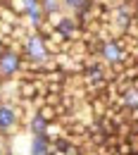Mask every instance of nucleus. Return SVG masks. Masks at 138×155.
<instances>
[{
	"mask_svg": "<svg viewBox=\"0 0 138 155\" xmlns=\"http://www.w3.org/2000/svg\"><path fill=\"white\" fill-rule=\"evenodd\" d=\"M21 127L19 117H17V110H14V105L12 103H7V100H0V136H14L17 134V129Z\"/></svg>",
	"mask_w": 138,
	"mask_h": 155,
	"instance_id": "nucleus-2",
	"label": "nucleus"
},
{
	"mask_svg": "<svg viewBox=\"0 0 138 155\" xmlns=\"http://www.w3.org/2000/svg\"><path fill=\"white\" fill-rule=\"evenodd\" d=\"M57 31H62L64 38H69V41H81V34H83V29L79 26V19H76L74 15H67V12H64L62 19H59Z\"/></svg>",
	"mask_w": 138,
	"mask_h": 155,
	"instance_id": "nucleus-4",
	"label": "nucleus"
},
{
	"mask_svg": "<svg viewBox=\"0 0 138 155\" xmlns=\"http://www.w3.org/2000/svg\"><path fill=\"white\" fill-rule=\"evenodd\" d=\"M19 72H21V55L17 50L7 48L0 55V77L2 79H17Z\"/></svg>",
	"mask_w": 138,
	"mask_h": 155,
	"instance_id": "nucleus-3",
	"label": "nucleus"
},
{
	"mask_svg": "<svg viewBox=\"0 0 138 155\" xmlns=\"http://www.w3.org/2000/svg\"><path fill=\"white\" fill-rule=\"evenodd\" d=\"M19 15L10 7V5H0V21H7V24H19Z\"/></svg>",
	"mask_w": 138,
	"mask_h": 155,
	"instance_id": "nucleus-10",
	"label": "nucleus"
},
{
	"mask_svg": "<svg viewBox=\"0 0 138 155\" xmlns=\"http://www.w3.org/2000/svg\"><path fill=\"white\" fill-rule=\"evenodd\" d=\"M121 100H124V107H129V110H133L138 107V88H126L124 93H121Z\"/></svg>",
	"mask_w": 138,
	"mask_h": 155,
	"instance_id": "nucleus-9",
	"label": "nucleus"
},
{
	"mask_svg": "<svg viewBox=\"0 0 138 155\" xmlns=\"http://www.w3.org/2000/svg\"><path fill=\"white\" fill-rule=\"evenodd\" d=\"M64 134H67V127H64L59 119L48 122V127H45V138H48V141H57V138H62Z\"/></svg>",
	"mask_w": 138,
	"mask_h": 155,
	"instance_id": "nucleus-7",
	"label": "nucleus"
},
{
	"mask_svg": "<svg viewBox=\"0 0 138 155\" xmlns=\"http://www.w3.org/2000/svg\"><path fill=\"white\" fill-rule=\"evenodd\" d=\"M86 5H88V0H62V7H64L67 15H76V12H81Z\"/></svg>",
	"mask_w": 138,
	"mask_h": 155,
	"instance_id": "nucleus-11",
	"label": "nucleus"
},
{
	"mask_svg": "<svg viewBox=\"0 0 138 155\" xmlns=\"http://www.w3.org/2000/svg\"><path fill=\"white\" fill-rule=\"evenodd\" d=\"M7 5H10V7L19 15V17H24V15H26V2H24V0H7Z\"/></svg>",
	"mask_w": 138,
	"mask_h": 155,
	"instance_id": "nucleus-17",
	"label": "nucleus"
},
{
	"mask_svg": "<svg viewBox=\"0 0 138 155\" xmlns=\"http://www.w3.org/2000/svg\"><path fill=\"white\" fill-rule=\"evenodd\" d=\"M26 127H29L31 136H34V134H43V136H45V127H48V122H45L43 117H38V112H34L31 119L26 122Z\"/></svg>",
	"mask_w": 138,
	"mask_h": 155,
	"instance_id": "nucleus-8",
	"label": "nucleus"
},
{
	"mask_svg": "<svg viewBox=\"0 0 138 155\" xmlns=\"http://www.w3.org/2000/svg\"><path fill=\"white\" fill-rule=\"evenodd\" d=\"M117 134H119V138H129V136L133 134V124L129 119H124L121 124H117Z\"/></svg>",
	"mask_w": 138,
	"mask_h": 155,
	"instance_id": "nucleus-16",
	"label": "nucleus"
},
{
	"mask_svg": "<svg viewBox=\"0 0 138 155\" xmlns=\"http://www.w3.org/2000/svg\"><path fill=\"white\" fill-rule=\"evenodd\" d=\"M24 60H34V62H43V60H48V50H45V41L43 36H38L34 29L29 31V36L24 41V45H21V53H19Z\"/></svg>",
	"mask_w": 138,
	"mask_h": 155,
	"instance_id": "nucleus-1",
	"label": "nucleus"
},
{
	"mask_svg": "<svg viewBox=\"0 0 138 155\" xmlns=\"http://www.w3.org/2000/svg\"><path fill=\"white\" fill-rule=\"evenodd\" d=\"M59 100H62V93H45V103H48V105H55V107H57Z\"/></svg>",
	"mask_w": 138,
	"mask_h": 155,
	"instance_id": "nucleus-19",
	"label": "nucleus"
},
{
	"mask_svg": "<svg viewBox=\"0 0 138 155\" xmlns=\"http://www.w3.org/2000/svg\"><path fill=\"white\" fill-rule=\"evenodd\" d=\"M131 86H133V88H138V77H133V79H131Z\"/></svg>",
	"mask_w": 138,
	"mask_h": 155,
	"instance_id": "nucleus-21",
	"label": "nucleus"
},
{
	"mask_svg": "<svg viewBox=\"0 0 138 155\" xmlns=\"http://www.w3.org/2000/svg\"><path fill=\"white\" fill-rule=\"evenodd\" d=\"M29 155H50V141L43 134H34L29 143Z\"/></svg>",
	"mask_w": 138,
	"mask_h": 155,
	"instance_id": "nucleus-6",
	"label": "nucleus"
},
{
	"mask_svg": "<svg viewBox=\"0 0 138 155\" xmlns=\"http://www.w3.org/2000/svg\"><path fill=\"white\" fill-rule=\"evenodd\" d=\"M40 5H43V12H45V15H53V12H64L62 0H40Z\"/></svg>",
	"mask_w": 138,
	"mask_h": 155,
	"instance_id": "nucleus-13",
	"label": "nucleus"
},
{
	"mask_svg": "<svg viewBox=\"0 0 138 155\" xmlns=\"http://www.w3.org/2000/svg\"><path fill=\"white\" fill-rule=\"evenodd\" d=\"M119 141H121V138H119V134H107V136H105V141H102V143H105V146H107L110 150H114Z\"/></svg>",
	"mask_w": 138,
	"mask_h": 155,
	"instance_id": "nucleus-18",
	"label": "nucleus"
},
{
	"mask_svg": "<svg viewBox=\"0 0 138 155\" xmlns=\"http://www.w3.org/2000/svg\"><path fill=\"white\" fill-rule=\"evenodd\" d=\"M34 31H36L38 36H43V38H48V36H50V34L55 31V26H53V24H50V21H48V19H43V21H40V24H38V26L34 29Z\"/></svg>",
	"mask_w": 138,
	"mask_h": 155,
	"instance_id": "nucleus-15",
	"label": "nucleus"
},
{
	"mask_svg": "<svg viewBox=\"0 0 138 155\" xmlns=\"http://www.w3.org/2000/svg\"><path fill=\"white\" fill-rule=\"evenodd\" d=\"M100 58H102V62H105V64H114V62H121V60L126 58V53H124V50H119L117 43L110 38V41H105V43H102Z\"/></svg>",
	"mask_w": 138,
	"mask_h": 155,
	"instance_id": "nucleus-5",
	"label": "nucleus"
},
{
	"mask_svg": "<svg viewBox=\"0 0 138 155\" xmlns=\"http://www.w3.org/2000/svg\"><path fill=\"white\" fill-rule=\"evenodd\" d=\"M114 153L117 155H131L133 153V143H131L129 138H121V141L117 143V148H114Z\"/></svg>",
	"mask_w": 138,
	"mask_h": 155,
	"instance_id": "nucleus-14",
	"label": "nucleus"
},
{
	"mask_svg": "<svg viewBox=\"0 0 138 155\" xmlns=\"http://www.w3.org/2000/svg\"><path fill=\"white\" fill-rule=\"evenodd\" d=\"M126 119H129L131 124H136V122H138V107H133V110H129V112H126Z\"/></svg>",
	"mask_w": 138,
	"mask_h": 155,
	"instance_id": "nucleus-20",
	"label": "nucleus"
},
{
	"mask_svg": "<svg viewBox=\"0 0 138 155\" xmlns=\"http://www.w3.org/2000/svg\"><path fill=\"white\" fill-rule=\"evenodd\" d=\"M36 112H38V117H43L45 122H55V119H57V107H55V105H48V103H43Z\"/></svg>",
	"mask_w": 138,
	"mask_h": 155,
	"instance_id": "nucleus-12",
	"label": "nucleus"
}]
</instances>
